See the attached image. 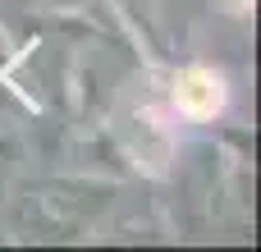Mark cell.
Returning a JSON list of instances; mask_svg holds the SVG:
<instances>
[{
    "mask_svg": "<svg viewBox=\"0 0 261 252\" xmlns=\"http://www.w3.org/2000/svg\"><path fill=\"white\" fill-rule=\"evenodd\" d=\"M225 101H229V87H225V78H220L216 69H206V64H193V69H184V73L174 78V106H179V115H188V119H216V115L225 110Z\"/></svg>",
    "mask_w": 261,
    "mask_h": 252,
    "instance_id": "cell-1",
    "label": "cell"
}]
</instances>
